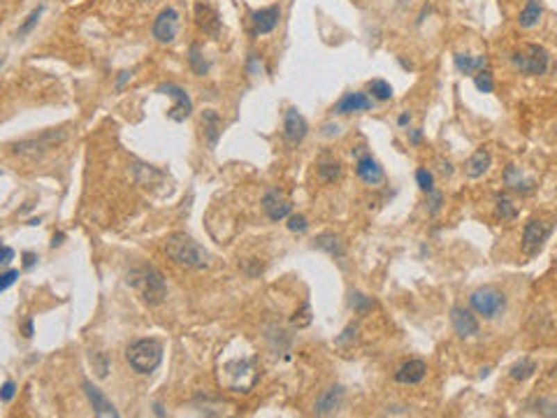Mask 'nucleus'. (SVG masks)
Wrapping results in <instances>:
<instances>
[{
	"mask_svg": "<svg viewBox=\"0 0 557 418\" xmlns=\"http://www.w3.org/2000/svg\"><path fill=\"white\" fill-rule=\"evenodd\" d=\"M260 379L258 362L253 356H242V358H230L219 369V383L233 393H249Z\"/></svg>",
	"mask_w": 557,
	"mask_h": 418,
	"instance_id": "nucleus-1",
	"label": "nucleus"
},
{
	"mask_svg": "<svg viewBox=\"0 0 557 418\" xmlns=\"http://www.w3.org/2000/svg\"><path fill=\"white\" fill-rule=\"evenodd\" d=\"M165 251L176 265L188 267V269H200L209 265V253L202 249L193 237L186 233H174L169 235L165 242Z\"/></svg>",
	"mask_w": 557,
	"mask_h": 418,
	"instance_id": "nucleus-2",
	"label": "nucleus"
},
{
	"mask_svg": "<svg viewBox=\"0 0 557 418\" xmlns=\"http://www.w3.org/2000/svg\"><path fill=\"white\" fill-rule=\"evenodd\" d=\"M128 281L135 286V291L140 293V298L147 302V305H160L163 298L167 295V286L165 279L158 269L153 267H138L133 269Z\"/></svg>",
	"mask_w": 557,
	"mask_h": 418,
	"instance_id": "nucleus-3",
	"label": "nucleus"
},
{
	"mask_svg": "<svg viewBox=\"0 0 557 418\" xmlns=\"http://www.w3.org/2000/svg\"><path fill=\"white\" fill-rule=\"evenodd\" d=\"M126 358L131 367L140 374H151L163 360V346L156 340H138L126 349Z\"/></svg>",
	"mask_w": 557,
	"mask_h": 418,
	"instance_id": "nucleus-4",
	"label": "nucleus"
},
{
	"mask_svg": "<svg viewBox=\"0 0 557 418\" xmlns=\"http://www.w3.org/2000/svg\"><path fill=\"white\" fill-rule=\"evenodd\" d=\"M550 53L541 44H525L513 53V65L525 75H543L548 70Z\"/></svg>",
	"mask_w": 557,
	"mask_h": 418,
	"instance_id": "nucleus-5",
	"label": "nucleus"
},
{
	"mask_svg": "<svg viewBox=\"0 0 557 418\" xmlns=\"http://www.w3.org/2000/svg\"><path fill=\"white\" fill-rule=\"evenodd\" d=\"M469 305L476 314H481L483 319H494L506 309V298L504 293H499L497 288L492 286H483L476 288L469 298Z\"/></svg>",
	"mask_w": 557,
	"mask_h": 418,
	"instance_id": "nucleus-6",
	"label": "nucleus"
},
{
	"mask_svg": "<svg viewBox=\"0 0 557 418\" xmlns=\"http://www.w3.org/2000/svg\"><path fill=\"white\" fill-rule=\"evenodd\" d=\"M550 233H553V226L541 219H532L525 226V231H522V251L527 256H536L543 249V244H546Z\"/></svg>",
	"mask_w": 557,
	"mask_h": 418,
	"instance_id": "nucleus-7",
	"label": "nucleus"
},
{
	"mask_svg": "<svg viewBox=\"0 0 557 418\" xmlns=\"http://www.w3.org/2000/svg\"><path fill=\"white\" fill-rule=\"evenodd\" d=\"M65 140V133L60 131H49V133H42L40 137H33V140H24V142L15 144V153H22V156H38V153H42L47 149H51L53 144L63 142Z\"/></svg>",
	"mask_w": 557,
	"mask_h": 418,
	"instance_id": "nucleus-8",
	"label": "nucleus"
},
{
	"mask_svg": "<svg viewBox=\"0 0 557 418\" xmlns=\"http://www.w3.org/2000/svg\"><path fill=\"white\" fill-rule=\"evenodd\" d=\"M151 33H153V37L163 44L172 42V40L176 37V33H179V15H176V10H172V8L163 10L160 15L156 17Z\"/></svg>",
	"mask_w": 557,
	"mask_h": 418,
	"instance_id": "nucleus-9",
	"label": "nucleus"
},
{
	"mask_svg": "<svg viewBox=\"0 0 557 418\" xmlns=\"http://www.w3.org/2000/svg\"><path fill=\"white\" fill-rule=\"evenodd\" d=\"M160 93H165V96H169L174 100V107L169 110V119L172 121H186L188 117H191V112H193V103H191V98H188V93L181 89V86H176V84H163Z\"/></svg>",
	"mask_w": 557,
	"mask_h": 418,
	"instance_id": "nucleus-10",
	"label": "nucleus"
},
{
	"mask_svg": "<svg viewBox=\"0 0 557 418\" xmlns=\"http://www.w3.org/2000/svg\"><path fill=\"white\" fill-rule=\"evenodd\" d=\"M307 133H309L307 119H304L295 107H290L286 112V119H283V140H286L290 147H297L307 137Z\"/></svg>",
	"mask_w": 557,
	"mask_h": 418,
	"instance_id": "nucleus-11",
	"label": "nucleus"
},
{
	"mask_svg": "<svg viewBox=\"0 0 557 418\" xmlns=\"http://www.w3.org/2000/svg\"><path fill=\"white\" fill-rule=\"evenodd\" d=\"M81 388H84L88 402H91L93 411H96V416H100V418H117L119 416V411L114 409V404L107 400L105 393L98 386H93L91 381H84L81 383Z\"/></svg>",
	"mask_w": 557,
	"mask_h": 418,
	"instance_id": "nucleus-12",
	"label": "nucleus"
},
{
	"mask_svg": "<svg viewBox=\"0 0 557 418\" xmlns=\"http://www.w3.org/2000/svg\"><path fill=\"white\" fill-rule=\"evenodd\" d=\"M263 209L272 221H281L290 217L293 205H290V200L283 198L278 191H269V193H265V198H263Z\"/></svg>",
	"mask_w": 557,
	"mask_h": 418,
	"instance_id": "nucleus-13",
	"label": "nucleus"
},
{
	"mask_svg": "<svg viewBox=\"0 0 557 418\" xmlns=\"http://www.w3.org/2000/svg\"><path fill=\"white\" fill-rule=\"evenodd\" d=\"M195 17H198V26L202 31L207 33V35L216 37L221 33V19H219V12H216L212 5L207 3V0H200L198 5H195Z\"/></svg>",
	"mask_w": 557,
	"mask_h": 418,
	"instance_id": "nucleus-14",
	"label": "nucleus"
},
{
	"mask_svg": "<svg viewBox=\"0 0 557 418\" xmlns=\"http://www.w3.org/2000/svg\"><path fill=\"white\" fill-rule=\"evenodd\" d=\"M278 17H281V10L278 5H269V8H263L251 15V22H253V33L256 35H265V33H272L276 28Z\"/></svg>",
	"mask_w": 557,
	"mask_h": 418,
	"instance_id": "nucleus-15",
	"label": "nucleus"
},
{
	"mask_svg": "<svg viewBox=\"0 0 557 418\" xmlns=\"http://www.w3.org/2000/svg\"><path fill=\"white\" fill-rule=\"evenodd\" d=\"M342 402H344V388L342 386H332L316 400L314 414L316 416H330V414H335L339 407H342Z\"/></svg>",
	"mask_w": 557,
	"mask_h": 418,
	"instance_id": "nucleus-16",
	"label": "nucleus"
},
{
	"mask_svg": "<svg viewBox=\"0 0 557 418\" xmlns=\"http://www.w3.org/2000/svg\"><path fill=\"white\" fill-rule=\"evenodd\" d=\"M451 323L460 337H472L479 333V321L474 319L472 312H467V309H462V307L451 309Z\"/></svg>",
	"mask_w": 557,
	"mask_h": 418,
	"instance_id": "nucleus-17",
	"label": "nucleus"
},
{
	"mask_svg": "<svg viewBox=\"0 0 557 418\" xmlns=\"http://www.w3.org/2000/svg\"><path fill=\"white\" fill-rule=\"evenodd\" d=\"M372 107V98L367 93L353 91L346 93V96L335 105V114H353V112H365Z\"/></svg>",
	"mask_w": 557,
	"mask_h": 418,
	"instance_id": "nucleus-18",
	"label": "nucleus"
},
{
	"mask_svg": "<svg viewBox=\"0 0 557 418\" xmlns=\"http://www.w3.org/2000/svg\"><path fill=\"white\" fill-rule=\"evenodd\" d=\"M425 374H427V365H425L423 360H409V362H404V365L395 372V381L397 383H409V386H413V383L423 381Z\"/></svg>",
	"mask_w": 557,
	"mask_h": 418,
	"instance_id": "nucleus-19",
	"label": "nucleus"
},
{
	"mask_svg": "<svg viewBox=\"0 0 557 418\" xmlns=\"http://www.w3.org/2000/svg\"><path fill=\"white\" fill-rule=\"evenodd\" d=\"M356 172H358V177L365 181V184L376 186V184H381V181H383V170H381V165H379L372 156L358 158Z\"/></svg>",
	"mask_w": 557,
	"mask_h": 418,
	"instance_id": "nucleus-20",
	"label": "nucleus"
},
{
	"mask_svg": "<svg viewBox=\"0 0 557 418\" xmlns=\"http://www.w3.org/2000/svg\"><path fill=\"white\" fill-rule=\"evenodd\" d=\"M490 163H492L490 153H488L485 149H479L476 153H472V158L467 160V165H465L467 177H472V179L483 177V174L488 172V167H490Z\"/></svg>",
	"mask_w": 557,
	"mask_h": 418,
	"instance_id": "nucleus-21",
	"label": "nucleus"
},
{
	"mask_svg": "<svg viewBox=\"0 0 557 418\" xmlns=\"http://www.w3.org/2000/svg\"><path fill=\"white\" fill-rule=\"evenodd\" d=\"M453 63L462 72V75H474V72L483 70V67L488 65V56H467V53H455Z\"/></svg>",
	"mask_w": 557,
	"mask_h": 418,
	"instance_id": "nucleus-22",
	"label": "nucleus"
},
{
	"mask_svg": "<svg viewBox=\"0 0 557 418\" xmlns=\"http://www.w3.org/2000/svg\"><path fill=\"white\" fill-rule=\"evenodd\" d=\"M202 124H205V135L209 140V147H216V142H219V135H221V128H223L221 117L214 110H205V114H202Z\"/></svg>",
	"mask_w": 557,
	"mask_h": 418,
	"instance_id": "nucleus-23",
	"label": "nucleus"
},
{
	"mask_svg": "<svg viewBox=\"0 0 557 418\" xmlns=\"http://www.w3.org/2000/svg\"><path fill=\"white\" fill-rule=\"evenodd\" d=\"M541 15H543V8L539 0H527L525 10H522L518 17V24L522 28H534V26L541 22Z\"/></svg>",
	"mask_w": 557,
	"mask_h": 418,
	"instance_id": "nucleus-24",
	"label": "nucleus"
},
{
	"mask_svg": "<svg viewBox=\"0 0 557 418\" xmlns=\"http://www.w3.org/2000/svg\"><path fill=\"white\" fill-rule=\"evenodd\" d=\"M506 184L513 188V191H532L534 188V179H525L520 172V167L508 165L506 167Z\"/></svg>",
	"mask_w": 557,
	"mask_h": 418,
	"instance_id": "nucleus-25",
	"label": "nucleus"
},
{
	"mask_svg": "<svg viewBox=\"0 0 557 418\" xmlns=\"http://www.w3.org/2000/svg\"><path fill=\"white\" fill-rule=\"evenodd\" d=\"M314 246L321 249V251H328L330 256H337V258H342V256H344L342 242H339L337 235H332V233H325V235H321V237H316Z\"/></svg>",
	"mask_w": 557,
	"mask_h": 418,
	"instance_id": "nucleus-26",
	"label": "nucleus"
},
{
	"mask_svg": "<svg viewBox=\"0 0 557 418\" xmlns=\"http://www.w3.org/2000/svg\"><path fill=\"white\" fill-rule=\"evenodd\" d=\"M494 214H497V219L501 221H515L518 219V209L508 198H497L494 200Z\"/></svg>",
	"mask_w": 557,
	"mask_h": 418,
	"instance_id": "nucleus-27",
	"label": "nucleus"
},
{
	"mask_svg": "<svg viewBox=\"0 0 557 418\" xmlns=\"http://www.w3.org/2000/svg\"><path fill=\"white\" fill-rule=\"evenodd\" d=\"M534 372H536V362L529 360V358H522L520 362H515V365L511 367V379L513 381H525Z\"/></svg>",
	"mask_w": 557,
	"mask_h": 418,
	"instance_id": "nucleus-28",
	"label": "nucleus"
},
{
	"mask_svg": "<svg viewBox=\"0 0 557 418\" xmlns=\"http://www.w3.org/2000/svg\"><path fill=\"white\" fill-rule=\"evenodd\" d=\"M318 174H321V179L323 181H337L339 177H342V165L337 163V160H325V163L318 165Z\"/></svg>",
	"mask_w": 557,
	"mask_h": 418,
	"instance_id": "nucleus-29",
	"label": "nucleus"
},
{
	"mask_svg": "<svg viewBox=\"0 0 557 418\" xmlns=\"http://www.w3.org/2000/svg\"><path fill=\"white\" fill-rule=\"evenodd\" d=\"M188 63H191V67L195 70V75H205V72L209 70V63L205 60V56L200 53L198 44H193L191 51H188Z\"/></svg>",
	"mask_w": 557,
	"mask_h": 418,
	"instance_id": "nucleus-30",
	"label": "nucleus"
},
{
	"mask_svg": "<svg viewBox=\"0 0 557 418\" xmlns=\"http://www.w3.org/2000/svg\"><path fill=\"white\" fill-rule=\"evenodd\" d=\"M369 93H372V98H376V100H390L392 98V86L388 82H383V79H374V82H369Z\"/></svg>",
	"mask_w": 557,
	"mask_h": 418,
	"instance_id": "nucleus-31",
	"label": "nucleus"
},
{
	"mask_svg": "<svg viewBox=\"0 0 557 418\" xmlns=\"http://www.w3.org/2000/svg\"><path fill=\"white\" fill-rule=\"evenodd\" d=\"M474 84H476V89L483 91V93H492L494 91L492 75L485 70V67H483V70H479V75H474Z\"/></svg>",
	"mask_w": 557,
	"mask_h": 418,
	"instance_id": "nucleus-32",
	"label": "nucleus"
},
{
	"mask_svg": "<svg viewBox=\"0 0 557 418\" xmlns=\"http://www.w3.org/2000/svg\"><path fill=\"white\" fill-rule=\"evenodd\" d=\"M42 12H44V5H40V8L33 10L31 15H28V19H26V22H24L22 26H19V31H17L19 35H26V33H31L33 28H35V24L40 22V17H42Z\"/></svg>",
	"mask_w": 557,
	"mask_h": 418,
	"instance_id": "nucleus-33",
	"label": "nucleus"
},
{
	"mask_svg": "<svg viewBox=\"0 0 557 418\" xmlns=\"http://www.w3.org/2000/svg\"><path fill=\"white\" fill-rule=\"evenodd\" d=\"M311 323V307H309V302H304L302 309L293 316V326L297 328H307Z\"/></svg>",
	"mask_w": 557,
	"mask_h": 418,
	"instance_id": "nucleus-34",
	"label": "nucleus"
},
{
	"mask_svg": "<svg viewBox=\"0 0 557 418\" xmlns=\"http://www.w3.org/2000/svg\"><path fill=\"white\" fill-rule=\"evenodd\" d=\"M416 181H418V186L423 188V191L432 193V186H434V177H432V172H427L425 167H420V170L416 172Z\"/></svg>",
	"mask_w": 557,
	"mask_h": 418,
	"instance_id": "nucleus-35",
	"label": "nucleus"
},
{
	"mask_svg": "<svg viewBox=\"0 0 557 418\" xmlns=\"http://www.w3.org/2000/svg\"><path fill=\"white\" fill-rule=\"evenodd\" d=\"M91 362H93V367H96V374L100 376V379H105L107 372H110V365H107V358L103 353H93L91 356Z\"/></svg>",
	"mask_w": 557,
	"mask_h": 418,
	"instance_id": "nucleus-36",
	"label": "nucleus"
},
{
	"mask_svg": "<svg viewBox=\"0 0 557 418\" xmlns=\"http://www.w3.org/2000/svg\"><path fill=\"white\" fill-rule=\"evenodd\" d=\"M309 228L307 219L302 217V214H293V217H288V231L293 233H304Z\"/></svg>",
	"mask_w": 557,
	"mask_h": 418,
	"instance_id": "nucleus-37",
	"label": "nucleus"
},
{
	"mask_svg": "<svg viewBox=\"0 0 557 418\" xmlns=\"http://www.w3.org/2000/svg\"><path fill=\"white\" fill-rule=\"evenodd\" d=\"M17 279H19V269H8V272L0 274V293L8 291Z\"/></svg>",
	"mask_w": 557,
	"mask_h": 418,
	"instance_id": "nucleus-38",
	"label": "nucleus"
},
{
	"mask_svg": "<svg viewBox=\"0 0 557 418\" xmlns=\"http://www.w3.org/2000/svg\"><path fill=\"white\" fill-rule=\"evenodd\" d=\"M351 307L358 309V312H367V309L372 307V300L365 298V295H360V293H353L351 295Z\"/></svg>",
	"mask_w": 557,
	"mask_h": 418,
	"instance_id": "nucleus-39",
	"label": "nucleus"
},
{
	"mask_svg": "<svg viewBox=\"0 0 557 418\" xmlns=\"http://www.w3.org/2000/svg\"><path fill=\"white\" fill-rule=\"evenodd\" d=\"M12 397H15V383L8 381L3 388H0V400H3V402H10Z\"/></svg>",
	"mask_w": 557,
	"mask_h": 418,
	"instance_id": "nucleus-40",
	"label": "nucleus"
},
{
	"mask_svg": "<svg viewBox=\"0 0 557 418\" xmlns=\"http://www.w3.org/2000/svg\"><path fill=\"white\" fill-rule=\"evenodd\" d=\"M15 258V251H12L10 246H3L0 244V265H8V262Z\"/></svg>",
	"mask_w": 557,
	"mask_h": 418,
	"instance_id": "nucleus-41",
	"label": "nucleus"
},
{
	"mask_svg": "<svg viewBox=\"0 0 557 418\" xmlns=\"http://www.w3.org/2000/svg\"><path fill=\"white\" fill-rule=\"evenodd\" d=\"M351 337H356V328H353V326L344 330V333H342V337H339V340H337V344H339V346H344V344H346V342H349V340H351Z\"/></svg>",
	"mask_w": 557,
	"mask_h": 418,
	"instance_id": "nucleus-42",
	"label": "nucleus"
},
{
	"mask_svg": "<svg viewBox=\"0 0 557 418\" xmlns=\"http://www.w3.org/2000/svg\"><path fill=\"white\" fill-rule=\"evenodd\" d=\"M35 265V253H24V267Z\"/></svg>",
	"mask_w": 557,
	"mask_h": 418,
	"instance_id": "nucleus-43",
	"label": "nucleus"
},
{
	"mask_svg": "<svg viewBox=\"0 0 557 418\" xmlns=\"http://www.w3.org/2000/svg\"><path fill=\"white\" fill-rule=\"evenodd\" d=\"M439 202H441V195H439V193H434V195H432V214L439 209Z\"/></svg>",
	"mask_w": 557,
	"mask_h": 418,
	"instance_id": "nucleus-44",
	"label": "nucleus"
},
{
	"mask_svg": "<svg viewBox=\"0 0 557 418\" xmlns=\"http://www.w3.org/2000/svg\"><path fill=\"white\" fill-rule=\"evenodd\" d=\"M409 121H411V114H409V112H404L402 117L397 119V124H399V126H406V124H409Z\"/></svg>",
	"mask_w": 557,
	"mask_h": 418,
	"instance_id": "nucleus-45",
	"label": "nucleus"
},
{
	"mask_svg": "<svg viewBox=\"0 0 557 418\" xmlns=\"http://www.w3.org/2000/svg\"><path fill=\"white\" fill-rule=\"evenodd\" d=\"M128 77H131V72H128V70H124V72H121V77H119V84H117V89H121V86H124V82H126V79H128Z\"/></svg>",
	"mask_w": 557,
	"mask_h": 418,
	"instance_id": "nucleus-46",
	"label": "nucleus"
},
{
	"mask_svg": "<svg viewBox=\"0 0 557 418\" xmlns=\"http://www.w3.org/2000/svg\"><path fill=\"white\" fill-rule=\"evenodd\" d=\"M60 240H63V235H53V242H51V246H58V244H60Z\"/></svg>",
	"mask_w": 557,
	"mask_h": 418,
	"instance_id": "nucleus-47",
	"label": "nucleus"
},
{
	"mask_svg": "<svg viewBox=\"0 0 557 418\" xmlns=\"http://www.w3.org/2000/svg\"><path fill=\"white\" fill-rule=\"evenodd\" d=\"M26 337H33V323H26Z\"/></svg>",
	"mask_w": 557,
	"mask_h": 418,
	"instance_id": "nucleus-48",
	"label": "nucleus"
}]
</instances>
